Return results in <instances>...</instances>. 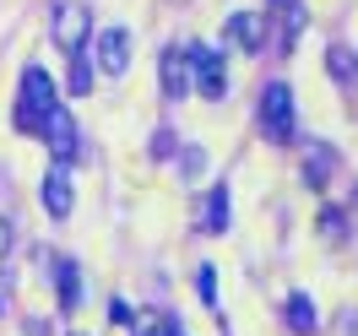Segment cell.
Here are the masks:
<instances>
[{
	"label": "cell",
	"mask_w": 358,
	"mask_h": 336,
	"mask_svg": "<svg viewBox=\"0 0 358 336\" xmlns=\"http://www.w3.org/2000/svg\"><path fill=\"white\" fill-rule=\"evenodd\" d=\"M60 109V98H55V82H49L44 66H27L22 82H17V131L22 136H44V119Z\"/></svg>",
	"instance_id": "6da1fadb"
},
{
	"label": "cell",
	"mask_w": 358,
	"mask_h": 336,
	"mask_svg": "<svg viewBox=\"0 0 358 336\" xmlns=\"http://www.w3.org/2000/svg\"><path fill=\"white\" fill-rule=\"evenodd\" d=\"M49 33H55V44L66 49V54H82V49H87V6H82V0H55Z\"/></svg>",
	"instance_id": "7a4b0ae2"
},
{
	"label": "cell",
	"mask_w": 358,
	"mask_h": 336,
	"mask_svg": "<svg viewBox=\"0 0 358 336\" xmlns=\"http://www.w3.org/2000/svg\"><path fill=\"white\" fill-rule=\"evenodd\" d=\"M261 131H266L271 141H288V136L299 131V119H293V87H288V82H271V87L261 92Z\"/></svg>",
	"instance_id": "3957f363"
},
{
	"label": "cell",
	"mask_w": 358,
	"mask_h": 336,
	"mask_svg": "<svg viewBox=\"0 0 358 336\" xmlns=\"http://www.w3.org/2000/svg\"><path fill=\"white\" fill-rule=\"evenodd\" d=\"M92 71H103V76H125V71H131V33H125V27H103V33H98Z\"/></svg>",
	"instance_id": "277c9868"
},
{
	"label": "cell",
	"mask_w": 358,
	"mask_h": 336,
	"mask_svg": "<svg viewBox=\"0 0 358 336\" xmlns=\"http://www.w3.org/2000/svg\"><path fill=\"white\" fill-rule=\"evenodd\" d=\"M190 87H201V98H223L228 92V71L217 49H206V44L190 49Z\"/></svg>",
	"instance_id": "5b68a950"
},
{
	"label": "cell",
	"mask_w": 358,
	"mask_h": 336,
	"mask_svg": "<svg viewBox=\"0 0 358 336\" xmlns=\"http://www.w3.org/2000/svg\"><path fill=\"white\" fill-rule=\"evenodd\" d=\"M223 27H228V44H234V49H245V54H255V49L266 44V22H261L255 11H234Z\"/></svg>",
	"instance_id": "8992f818"
},
{
	"label": "cell",
	"mask_w": 358,
	"mask_h": 336,
	"mask_svg": "<svg viewBox=\"0 0 358 336\" xmlns=\"http://www.w3.org/2000/svg\"><path fill=\"white\" fill-rule=\"evenodd\" d=\"M157 71H163V92H169V98H185V92H190V49L169 44Z\"/></svg>",
	"instance_id": "52a82bcc"
},
{
	"label": "cell",
	"mask_w": 358,
	"mask_h": 336,
	"mask_svg": "<svg viewBox=\"0 0 358 336\" xmlns=\"http://www.w3.org/2000/svg\"><path fill=\"white\" fill-rule=\"evenodd\" d=\"M44 141H49V152H55V163L66 168V157L76 152V125H71L66 109H55V114L44 119Z\"/></svg>",
	"instance_id": "ba28073f"
},
{
	"label": "cell",
	"mask_w": 358,
	"mask_h": 336,
	"mask_svg": "<svg viewBox=\"0 0 358 336\" xmlns=\"http://www.w3.org/2000/svg\"><path fill=\"white\" fill-rule=\"evenodd\" d=\"M71 201H76V190H71V174L55 163L44 174V212L49 217H71Z\"/></svg>",
	"instance_id": "9c48e42d"
},
{
	"label": "cell",
	"mask_w": 358,
	"mask_h": 336,
	"mask_svg": "<svg viewBox=\"0 0 358 336\" xmlns=\"http://www.w3.org/2000/svg\"><path fill=\"white\" fill-rule=\"evenodd\" d=\"M288 326L299 336H315V331H320V314H315L310 293H288Z\"/></svg>",
	"instance_id": "30bf717a"
},
{
	"label": "cell",
	"mask_w": 358,
	"mask_h": 336,
	"mask_svg": "<svg viewBox=\"0 0 358 336\" xmlns=\"http://www.w3.org/2000/svg\"><path fill=\"white\" fill-rule=\"evenodd\" d=\"M326 71H331L342 87H358V54L348 44H331V49H326Z\"/></svg>",
	"instance_id": "8fae6325"
},
{
	"label": "cell",
	"mask_w": 358,
	"mask_h": 336,
	"mask_svg": "<svg viewBox=\"0 0 358 336\" xmlns=\"http://www.w3.org/2000/svg\"><path fill=\"white\" fill-rule=\"evenodd\" d=\"M201 228H206V233H223V228H228V190H223V184H212V190H206Z\"/></svg>",
	"instance_id": "7c38bea8"
},
{
	"label": "cell",
	"mask_w": 358,
	"mask_h": 336,
	"mask_svg": "<svg viewBox=\"0 0 358 336\" xmlns=\"http://www.w3.org/2000/svg\"><path fill=\"white\" fill-rule=\"evenodd\" d=\"M55 277H60V309H76V304H82V271L71 266V261H60Z\"/></svg>",
	"instance_id": "4fadbf2b"
},
{
	"label": "cell",
	"mask_w": 358,
	"mask_h": 336,
	"mask_svg": "<svg viewBox=\"0 0 358 336\" xmlns=\"http://www.w3.org/2000/svg\"><path fill=\"white\" fill-rule=\"evenodd\" d=\"M87 87H92V60H82V54H71V98H82Z\"/></svg>",
	"instance_id": "5bb4252c"
},
{
	"label": "cell",
	"mask_w": 358,
	"mask_h": 336,
	"mask_svg": "<svg viewBox=\"0 0 358 336\" xmlns=\"http://www.w3.org/2000/svg\"><path fill=\"white\" fill-rule=\"evenodd\" d=\"M179 157H185V163H179V168H185V180H201V174H206V147H185Z\"/></svg>",
	"instance_id": "9a60e30c"
},
{
	"label": "cell",
	"mask_w": 358,
	"mask_h": 336,
	"mask_svg": "<svg viewBox=\"0 0 358 336\" xmlns=\"http://www.w3.org/2000/svg\"><path fill=\"white\" fill-rule=\"evenodd\" d=\"M320 233H326V239H336V244H342V239H348V217H342V212H331V206H326V212H320Z\"/></svg>",
	"instance_id": "2e32d148"
},
{
	"label": "cell",
	"mask_w": 358,
	"mask_h": 336,
	"mask_svg": "<svg viewBox=\"0 0 358 336\" xmlns=\"http://www.w3.org/2000/svg\"><path fill=\"white\" fill-rule=\"evenodd\" d=\"M131 326H136V336H174L179 331L174 320H152V314H141V320H131Z\"/></svg>",
	"instance_id": "e0dca14e"
},
{
	"label": "cell",
	"mask_w": 358,
	"mask_h": 336,
	"mask_svg": "<svg viewBox=\"0 0 358 336\" xmlns=\"http://www.w3.org/2000/svg\"><path fill=\"white\" fill-rule=\"evenodd\" d=\"M326 163L336 168V152H326V147H310V184L326 180Z\"/></svg>",
	"instance_id": "ac0fdd59"
},
{
	"label": "cell",
	"mask_w": 358,
	"mask_h": 336,
	"mask_svg": "<svg viewBox=\"0 0 358 336\" xmlns=\"http://www.w3.org/2000/svg\"><path fill=\"white\" fill-rule=\"evenodd\" d=\"M196 293H201V304H217V271L212 266L196 271Z\"/></svg>",
	"instance_id": "d6986e66"
},
{
	"label": "cell",
	"mask_w": 358,
	"mask_h": 336,
	"mask_svg": "<svg viewBox=\"0 0 358 336\" xmlns=\"http://www.w3.org/2000/svg\"><path fill=\"white\" fill-rule=\"evenodd\" d=\"M109 320H120V326H131L136 314H131V304H125V298H109Z\"/></svg>",
	"instance_id": "ffe728a7"
},
{
	"label": "cell",
	"mask_w": 358,
	"mask_h": 336,
	"mask_svg": "<svg viewBox=\"0 0 358 336\" xmlns=\"http://www.w3.org/2000/svg\"><path fill=\"white\" fill-rule=\"evenodd\" d=\"M152 152H174V131H157L152 136Z\"/></svg>",
	"instance_id": "44dd1931"
},
{
	"label": "cell",
	"mask_w": 358,
	"mask_h": 336,
	"mask_svg": "<svg viewBox=\"0 0 358 336\" xmlns=\"http://www.w3.org/2000/svg\"><path fill=\"white\" fill-rule=\"evenodd\" d=\"M6 249H11V223L0 217V255H6Z\"/></svg>",
	"instance_id": "7402d4cb"
},
{
	"label": "cell",
	"mask_w": 358,
	"mask_h": 336,
	"mask_svg": "<svg viewBox=\"0 0 358 336\" xmlns=\"http://www.w3.org/2000/svg\"><path fill=\"white\" fill-rule=\"evenodd\" d=\"M271 11H293V0H271Z\"/></svg>",
	"instance_id": "603a6c76"
},
{
	"label": "cell",
	"mask_w": 358,
	"mask_h": 336,
	"mask_svg": "<svg viewBox=\"0 0 358 336\" xmlns=\"http://www.w3.org/2000/svg\"><path fill=\"white\" fill-rule=\"evenodd\" d=\"M174 336H185V331H174Z\"/></svg>",
	"instance_id": "cb8c5ba5"
}]
</instances>
